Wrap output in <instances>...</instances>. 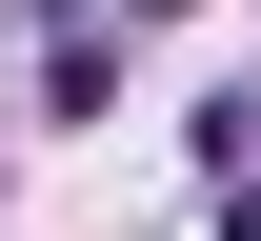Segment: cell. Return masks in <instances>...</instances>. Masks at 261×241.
Returning a JSON list of instances; mask_svg holds the SVG:
<instances>
[{
  "instance_id": "2",
  "label": "cell",
  "mask_w": 261,
  "mask_h": 241,
  "mask_svg": "<svg viewBox=\"0 0 261 241\" xmlns=\"http://www.w3.org/2000/svg\"><path fill=\"white\" fill-rule=\"evenodd\" d=\"M221 241H261V161H241V181H221Z\"/></svg>"
},
{
  "instance_id": "3",
  "label": "cell",
  "mask_w": 261,
  "mask_h": 241,
  "mask_svg": "<svg viewBox=\"0 0 261 241\" xmlns=\"http://www.w3.org/2000/svg\"><path fill=\"white\" fill-rule=\"evenodd\" d=\"M141 20H161V0H141Z\"/></svg>"
},
{
  "instance_id": "1",
  "label": "cell",
  "mask_w": 261,
  "mask_h": 241,
  "mask_svg": "<svg viewBox=\"0 0 261 241\" xmlns=\"http://www.w3.org/2000/svg\"><path fill=\"white\" fill-rule=\"evenodd\" d=\"M40 101L61 121H121V20H40Z\"/></svg>"
}]
</instances>
